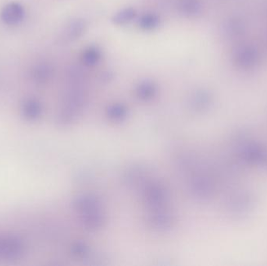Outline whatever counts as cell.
<instances>
[{
	"label": "cell",
	"instance_id": "obj_1",
	"mask_svg": "<svg viewBox=\"0 0 267 266\" xmlns=\"http://www.w3.org/2000/svg\"><path fill=\"white\" fill-rule=\"evenodd\" d=\"M25 18V10L21 5L11 2L4 6L1 13V19L5 24L17 26L21 24Z\"/></svg>",
	"mask_w": 267,
	"mask_h": 266
},
{
	"label": "cell",
	"instance_id": "obj_2",
	"mask_svg": "<svg viewBox=\"0 0 267 266\" xmlns=\"http://www.w3.org/2000/svg\"><path fill=\"white\" fill-rule=\"evenodd\" d=\"M103 59V52L96 46H89L81 52V63L86 67H95L99 65Z\"/></svg>",
	"mask_w": 267,
	"mask_h": 266
},
{
	"label": "cell",
	"instance_id": "obj_4",
	"mask_svg": "<svg viewBox=\"0 0 267 266\" xmlns=\"http://www.w3.org/2000/svg\"><path fill=\"white\" fill-rule=\"evenodd\" d=\"M201 10L199 0H178V10L184 17H194Z\"/></svg>",
	"mask_w": 267,
	"mask_h": 266
},
{
	"label": "cell",
	"instance_id": "obj_6",
	"mask_svg": "<svg viewBox=\"0 0 267 266\" xmlns=\"http://www.w3.org/2000/svg\"><path fill=\"white\" fill-rule=\"evenodd\" d=\"M86 24L83 20H75L71 23L68 28V36L71 40H77L83 35Z\"/></svg>",
	"mask_w": 267,
	"mask_h": 266
},
{
	"label": "cell",
	"instance_id": "obj_7",
	"mask_svg": "<svg viewBox=\"0 0 267 266\" xmlns=\"http://www.w3.org/2000/svg\"><path fill=\"white\" fill-rule=\"evenodd\" d=\"M137 90L141 96L149 97L154 94L155 91L157 90V86L153 81L144 80L139 84L137 87Z\"/></svg>",
	"mask_w": 267,
	"mask_h": 266
},
{
	"label": "cell",
	"instance_id": "obj_5",
	"mask_svg": "<svg viewBox=\"0 0 267 266\" xmlns=\"http://www.w3.org/2000/svg\"><path fill=\"white\" fill-rule=\"evenodd\" d=\"M137 18V11L131 7L121 9L113 15L112 20L113 24L118 26H125L130 24Z\"/></svg>",
	"mask_w": 267,
	"mask_h": 266
},
{
	"label": "cell",
	"instance_id": "obj_3",
	"mask_svg": "<svg viewBox=\"0 0 267 266\" xmlns=\"http://www.w3.org/2000/svg\"><path fill=\"white\" fill-rule=\"evenodd\" d=\"M160 18L158 14L153 12L144 13L137 20L139 28L144 32L154 31L160 27Z\"/></svg>",
	"mask_w": 267,
	"mask_h": 266
}]
</instances>
